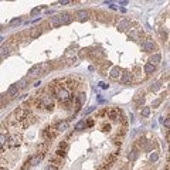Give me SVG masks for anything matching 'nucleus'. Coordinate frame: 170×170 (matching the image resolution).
<instances>
[{"mask_svg": "<svg viewBox=\"0 0 170 170\" xmlns=\"http://www.w3.org/2000/svg\"><path fill=\"white\" fill-rule=\"evenodd\" d=\"M40 95V94H39ZM40 101H41V106L48 109V111H52L54 109V96L51 94H47V92H42V95H40Z\"/></svg>", "mask_w": 170, "mask_h": 170, "instance_id": "1", "label": "nucleus"}, {"mask_svg": "<svg viewBox=\"0 0 170 170\" xmlns=\"http://www.w3.org/2000/svg\"><path fill=\"white\" fill-rule=\"evenodd\" d=\"M41 135H42V139H44L47 143H50V142L58 135V130L55 129V126H47L41 132Z\"/></svg>", "mask_w": 170, "mask_h": 170, "instance_id": "2", "label": "nucleus"}, {"mask_svg": "<svg viewBox=\"0 0 170 170\" xmlns=\"http://www.w3.org/2000/svg\"><path fill=\"white\" fill-rule=\"evenodd\" d=\"M116 159H118V152H114L111 156H109V159H106L99 167H98V170H106V169H109L115 162H116Z\"/></svg>", "mask_w": 170, "mask_h": 170, "instance_id": "3", "label": "nucleus"}, {"mask_svg": "<svg viewBox=\"0 0 170 170\" xmlns=\"http://www.w3.org/2000/svg\"><path fill=\"white\" fill-rule=\"evenodd\" d=\"M121 115H122V112L118 108H109V109H106V116L109 119H112V121H118Z\"/></svg>", "mask_w": 170, "mask_h": 170, "instance_id": "4", "label": "nucleus"}, {"mask_svg": "<svg viewBox=\"0 0 170 170\" xmlns=\"http://www.w3.org/2000/svg\"><path fill=\"white\" fill-rule=\"evenodd\" d=\"M50 166L54 167V169H61V167L64 166V159L60 157V156H55V155H54V156L50 159Z\"/></svg>", "mask_w": 170, "mask_h": 170, "instance_id": "5", "label": "nucleus"}, {"mask_svg": "<svg viewBox=\"0 0 170 170\" xmlns=\"http://www.w3.org/2000/svg\"><path fill=\"white\" fill-rule=\"evenodd\" d=\"M142 47H143V50H145L146 52H153V51L157 50L156 42L153 41V40H145L143 44H142Z\"/></svg>", "mask_w": 170, "mask_h": 170, "instance_id": "6", "label": "nucleus"}, {"mask_svg": "<svg viewBox=\"0 0 170 170\" xmlns=\"http://www.w3.org/2000/svg\"><path fill=\"white\" fill-rule=\"evenodd\" d=\"M20 136H17L16 133H13V135H10L9 137H7V146H10V147H16V146H19L20 145Z\"/></svg>", "mask_w": 170, "mask_h": 170, "instance_id": "7", "label": "nucleus"}, {"mask_svg": "<svg viewBox=\"0 0 170 170\" xmlns=\"http://www.w3.org/2000/svg\"><path fill=\"white\" fill-rule=\"evenodd\" d=\"M14 115H16V119H17L19 122H21L24 118H27V116L30 115V111H27V109H24V108H19V109L14 112Z\"/></svg>", "mask_w": 170, "mask_h": 170, "instance_id": "8", "label": "nucleus"}, {"mask_svg": "<svg viewBox=\"0 0 170 170\" xmlns=\"http://www.w3.org/2000/svg\"><path fill=\"white\" fill-rule=\"evenodd\" d=\"M36 121H37V118H36L34 115H31V114H30V115H29L27 118H24V119H23V121L20 122V125H21V129L31 126V125H33V124H34Z\"/></svg>", "mask_w": 170, "mask_h": 170, "instance_id": "9", "label": "nucleus"}, {"mask_svg": "<svg viewBox=\"0 0 170 170\" xmlns=\"http://www.w3.org/2000/svg\"><path fill=\"white\" fill-rule=\"evenodd\" d=\"M42 159H44V153L40 152V153H37V155H34L27 163H29V166H36V165H39L40 162H41Z\"/></svg>", "mask_w": 170, "mask_h": 170, "instance_id": "10", "label": "nucleus"}, {"mask_svg": "<svg viewBox=\"0 0 170 170\" xmlns=\"http://www.w3.org/2000/svg\"><path fill=\"white\" fill-rule=\"evenodd\" d=\"M58 19H60L61 26H62V24H70V23L72 21V17H71V14H68V13L60 14V16H58Z\"/></svg>", "mask_w": 170, "mask_h": 170, "instance_id": "11", "label": "nucleus"}, {"mask_svg": "<svg viewBox=\"0 0 170 170\" xmlns=\"http://www.w3.org/2000/svg\"><path fill=\"white\" fill-rule=\"evenodd\" d=\"M121 82L125 85L132 82V72H130V71H124V74H122V77H121Z\"/></svg>", "mask_w": 170, "mask_h": 170, "instance_id": "12", "label": "nucleus"}, {"mask_svg": "<svg viewBox=\"0 0 170 170\" xmlns=\"http://www.w3.org/2000/svg\"><path fill=\"white\" fill-rule=\"evenodd\" d=\"M89 57L95 61H98V60H101V58H104V51H101V50H94V51H89Z\"/></svg>", "mask_w": 170, "mask_h": 170, "instance_id": "13", "label": "nucleus"}, {"mask_svg": "<svg viewBox=\"0 0 170 170\" xmlns=\"http://www.w3.org/2000/svg\"><path fill=\"white\" fill-rule=\"evenodd\" d=\"M121 74H122V70H121L119 67H114V68H112V71L109 72V75H111V78H112V80H118V78L121 77Z\"/></svg>", "mask_w": 170, "mask_h": 170, "instance_id": "14", "label": "nucleus"}, {"mask_svg": "<svg viewBox=\"0 0 170 170\" xmlns=\"http://www.w3.org/2000/svg\"><path fill=\"white\" fill-rule=\"evenodd\" d=\"M10 52H11V45H10V44H4V45L0 48V55H1V57H7Z\"/></svg>", "mask_w": 170, "mask_h": 170, "instance_id": "15", "label": "nucleus"}, {"mask_svg": "<svg viewBox=\"0 0 170 170\" xmlns=\"http://www.w3.org/2000/svg\"><path fill=\"white\" fill-rule=\"evenodd\" d=\"M77 19L80 20V21H84V20H86L88 17H89V13L86 11V10H80V11H77Z\"/></svg>", "mask_w": 170, "mask_h": 170, "instance_id": "16", "label": "nucleus"}, {"mask_svg": "<svg viewBox=\"0 0 170 170\" xmlns=\"http://www.w3.org/2000/svg\"><path fill=\"white\" fill-rule=\"evenodd\" d=\"M40 36H41V30H40V27H34V29L30 30V37H31V39H39Z\"/></svg>", "mask_w": 170, "mask_h": 170, "instance_id": "17", "label": "nucleus"}, {"mask_svg": "<svg viewBox=\"0 0 170 170\" xmlns=\"http://www.w3.org/2000/svg\"><path fill=\"white\" fill-rule=\"evenodd\" d=\"M137 156H139V150H137L136 147H132V150L129 152V156H127V157H129V160H130V162H133V160H136V159H137Z\"/></svg>", "mask_w": 170, "mask_h": 170, "instance_id": "18", "label": "nucleus"}, {"mask_svg": "<svg viewBox=\"0 0 170 170\" xmlns=\"http://www.w3.org/2000/svg\"><path fill=\"white\" fill-rule=\"evenodd\" d=\"M17 94H19V86H17V84L11 85V86L7 89V95H9V96H16Z\"/></svg>", "mask_w": 170, "mask_h": 170, "instance_id": "19", "label": "nucleus"}, {"mask_svg": "<svg viewBox=\"0 0 170 170\" xmlns=\"http://www.w3.org/2000/svg\"><path fill=\"white\" fill-rule=\"evenodd\" d=\"M160 60H162V55H160V54H153V55L150 57V61H149V62H150L152 65H156V64L160 62Z\"/></svg>", "mask_w": 170, "mask_h": 170, "instance_id": "20", "label": "nucleus"}, {"mask_svg": "<svg viewBox=\"0 0 170 170\" xmlns=\"http://www.w3.org/2000/svg\"><path fill=\"white\" fill-rule=\"evenodd\" d=\"M129 24H130V21H129V20H122V21L118 24V30H119V31H125Z\"/></svg>", "mask_w": 170, "mask_h": 170, "instance_id": "21", "label": "nucleus"}, {"mask_svg": "<svg viewBox=\"0 0 170 170\" xmlns=\"http://www.w3.org/2000/svg\"><path fill=\"white\" fill-rule=\"evenodd\" d=\"M155 70H156V65H152L150 62L145 64V72L146 74H152V72H155Z\"/></svg>", "mask_w": 170, "mask_h": 170, "instance_id": "22", "label": "nucleus"}, {"mask_svg": "<svg viewBox=\"0 0 170 170\" xmlns=\"http://www.w3.org/2000/svg\"><path fill=\"white\" fill-rule=\"evenodd\" d=\"M55 129L58 130V132H62V130H65L67 127H68V122H58L57 125H54Z\"/></svg>", "mask_w": 170, "mask_h": 170, "instance_id": "23", "label": "nucleus"}, {"mask_svg": "<svg viewBox=\"0 0 170 170\" xmlns=\"http://www.w3.org/2000/svg\"><path fill=\"white\" fill-rule=\"evenodd\" d=\"M51 68H52L51 62H42L41 65H40V71H42V72H47V71H50Z\"/></svg>", "mask_w": 170, "mask_h": 170, "instance_id": "24", "label": "nucleus"}, {"mask_svg": "<svg viewBox=\"0 0 170 170\" xmlns=\"http://www.w3.org/2000/svg\"><path fill=\"white\" fill-rule=\"evenodd\" d=\"M140 36H142V31H140V30H137V31H132V33L129 34V37H130L132 40H135V41H137Z\"/></svg>", "mask_w": 170, "mask_h": 170, "instance_id": "25", "label": "nucleus"}, {"mask_svg": "<svg viewBox=\"0 0 170 170\" xmlns=\"http://www.w3.org/2000/svg\"><path fill=\"white\" fill-rule=\"evenodd\" d=\"M39 71H40V65H34V67H31L30 71H29V77H34V75H37Z\"/></svg>", "mask_w": 170, "mask_h": 170, "instance_id": "26", "label": "nucleus"}, {"mask_svg": "<svg viewBox=\"0 0 170 170\" xmlns=\"http://www.w3.org/2000/svg\"><path fill=\"white\" fill-rule=\"evenodd\" d=\"M122 140H124V135H122V133H121V135L118 133V135H116V136L112 139V142H114L115 145H119V146L122 145Z\"/></svg>", "mask_w": 170, "mask_h": 170, "instance_id": "27", "label": "nucleus"}, {"mask_svg": "<svg viewBox=\"0 0 170 170\" xmlns=\"http://www.w3.org/2000/svg\"><path fill=\"white\" fill-rule=\"evenodd\" d=\"M51 24H52V27H60V26H61L58 16H55V17H51Z\"/></svg>", "mask_w": 170, "mask_h": 170, "instance_id": "28", "label": "nucleus"}, {"mask_svg": "<svg viewBox=\"0 0 170 170\" xmlns=\"http://www.w3.org/2000/svg\"><path fill=\"white\" fill-rule=\"evenodd\" d=\"M109 67H111V62L106 61V62L101 67V74H102V75H108V74H106V68H109Z\"/></svg>", "mask_w": 170, "mask_h": 170, "instance_id": "29", "label": "nucleus"}, {"mask_svg": "<svg viewBox=\"0 0 170 170\" xmlns=\"http://www.w3.org/2000/svg\"><path fill=\"white\" fill-rule=\"evenodd\" d=\"M7 143V136L4 133H0V149H3V146Z\"/></svg>", "mask_w": 170, "mask_h": 170, "instance_id": "30", "label": "nucleus"}, {"mask_svg": "<svg viewBox=\"0 0 170 170\" xmlns=\"http://www.w3.org/2000/svg\"><path fill=\"white\" fill-rule=\"evenodd\" d=\"M85 127V121H80L77 125H75V130H82Z\"/></svg>", "mask_w": 170, "mask_h": 170, "instance_id": "31", "label": "nucleus"}, {"mask_svg": "<svg viewBox=\"0 0 170 170\" xmlns=\"http://www.w3.org/2000/svg\"><path fill=\"white\" fill-rule=\"evenodd\" d=\"M85 99H86V95H85V94H80V95H78V99H77V101L80 102V105H82V104L85 102Z\"/></svg>", "mask_w": 170, "mask_h": 170, "instance_id": "32", "label": "nucleus"}, {"mask_svg": "<svg viewBox=\"0 0 170 170\" xmlns=\"http://www.w3.org/2000/svg\"><path fill=\"white\" fill-rule=\"evenodd\" d=\"M149 115H150V108H143V109H142V116L147 118Z\"/></svg>", "mask_w": 170, "mask_h": 170, "instance_id": "33", "label": "nucleus"}, {"mask_svg": "<svg viewBox=\"0 0 170 170\" xmlns=\"http://www.w3.org/2000/svg\"><path fill=\"white\" fill-rule=\"evenodd\" d=\"M58 149H62L64 152H67V150H68V143H67V142H61Z\"/></svg>", "mask_w": 170, "mask_h": 170, "instance_id": "34", "label": "nucleus"}, {"mask_svg": "<svg viewBox=\"0 0 170 170\" xmlns=\"http://www.w3.org/2000/svg\"><path fill=\"white\" fill-rule=\"evenodd\" d=\"M157 159H159V155H157L156 152H153V153L150 155V162H156Z\"/></svg>", "mask_w": 170, "mask_h": 170, "instance_id": "35", "label": "nucleus"}, {"mask_svg": "<svg viewBox=\"0 0 170 170\" xmlns=\"http://www.w3.org/2000/svg\"><path fill=\"white\" fill-rule=\"evenodd\" d=\"M80 55H81V57H86V55H89V50H88V48H84V50H81Z\"/></svg>", "mask_w": 170, "mask_h": 170, "instance_id": "36", "label": "nucleus"}, {"mask_svg": "<svg viewBox=\"0 0 170 170\" xmlns=\"http://www.w3.org/2000/svg\"><path fill=\"white\" fill-rule=\"evenodd\" d=\"M159 88H160V82H155V84L150 86V89H152V91H157Z\"/></svg>", "mask_w": 170, "mask_h": 170, "instance_id": "37", "label": "nucleus"}, {"mask_svg": "<svg viewBox=\"0 0 170 170\" xmlns=\"http://www.w3.org/2000/svg\"><path fill=\"white\" fill-rule=\"evenodd\" d=\"M162 124L165 125L166 127L170 126V122H169V118H162Z\"/></svg>", "mask_w": 170, "mask_h": 170, "instance_id": "38", "label": "nucleus"}, {"mask_svg": "<svg viewBox=\"0 0 170 170\" xmlns=\"http://www.w3.org/2000/svg\"><path fill=\"white\" fill-rule=\"evenodd\" d=\"M137 145L143 147V146L146 145V139H145V137H140V139H139V142H137Z\"/></svg>", "mask_w": 170, "mask_h": 170, "instance_id": "39", "label": "nucleus"}, {"mask_svg": "<svg viewBox=\"0 0 170 170\" xmlns=\"http://www.w3.org/2000/svg\"><path fill=\"white\" fill-rule=\"evenodd\" d=\"M102 130H104V132H109V130H111V125L104 124V125H102Z\"/></svg>", "mask_w": 170, "mask_h": 170, "instance_id": "40", "label": "nucleus"}, {"mask_svg": "<svg viewBox=\"0 0 170 170\" xmlns=\"http://www.w3.org/2000/svg\"><path fill=\"white\" fill-rule=\"evenodd\" d=\"M20 23H21V20H20V19H14V20H11V23H10V24H11V26H16V24H20Z\"/></svg>", "mask_w": 170, "mask_h": 170, "instance_id": "41", "label": "nucleus"}, {"mask_svg": "<svg viewBox=\"0 0 170 170\" xmlns=\"http://www.w3.org/2000/svg\"><path fill=\"white\" fill-rule=\"evenodd\" d=\"M160 102H162V99H156V101H153V108H157V106L160 105Z\"/></svg>", "mask_w": 170, "mask_h": 170, "instance_id": "42", "label": "nucleus"}, {"mask_svg": "<svg viewBox=\"0 0 170 170\" xmlns=\"http://www.w3.org/2000/svg\"><path fill=\"white\" fill-rule=\"evenodd\" d=\"M105 115H106V109H105V111H99V112H98V118H102V116H105Z\"/></svg>", "mask_w": 170, "mask_h": 170, "instance_id": "43", "label": "nucleus"}, {"mask_svg": "<svg viewBox=\"0 0 170 170\" xmlns=\"http://www.w3.org/2000/svg\"><path fill=\"white\" fill-rule=\"evenodd\" d=\"M94 124H95V122H94L92 119H88V122L85 124V126H94Z\"/></svg>", "mask_w": 170, "mask_h": 170, "instance_id": "44", "label": "nucleus"}, {"mask_svg": "<svg viewBox=\"0 0 170 170\" xmlns=\"http://www.w3.org/2000/svg\"><path fill=\"white\" fill-rule=\"evenodd\" d=\"M26 84H27V81H26V80H23V81L20 82V86H19V88H26Z\"/></svg>", "mask_w": 170, "mask_h": 170, "instance_id": "45", "label": "nucleus"}, {"mask_svg": "<svg viewBox=\"0 0 170 170\" xmlns=\"http://www.w3.org/2000/svg\"><path fill=\"white\" fill-rule=\"evenodd\" d=\"M99 86H101L102 89H106V88H108V84H105V82H99Z\"/></svg>", "mask_w": 170, "mask_h": 170, "instance_id": "46", "label": "nucleus"}, {"mask_svg": "<svg viewBox=\"0 0 170 170\" xmlns=\"http://www.w3.org/2000/svg\"><path fill=\"white\" fill-rule=\"evenodd\" d=\"M39 11H40V7H37V9H34V10H31V14L34 16V14H37Z\"/></svg>", "mask_w": 170, "mask_h": 170, "instance_id": "47", "label": "nucleus"}, {"mask_svg": "<svg viewBox=\"0 0 170 170\" xmlns=\"http://www.w3.org/2000/svg\"><path fill=\"white\" fill-rule=\"evenodd\" d=\"M74 62H75V58H70V60H68V64H70V65H72Z\"/></svg>", "mask_w": 170, "mask_h": 170, "instance_id": "48", "label": "nucleus"}, {"mask_svg": "<svg viewBox=\"0 0 170 170\" xmlns=\"http://www.w3.org/2000/svg\"><path fill=\"white\" fill-rule=\"evenodd\" d=\"M70 3H71V1H68V0H62V1H61V4H70Z\"/></svg>", "mask_w": 170, "mask_h": 170, "instance_id": "49", "label": "nucleus"}, {"mask_svg": "<svg viewBox=\"0 0 170 170\" xmlns=\"http://www.w3.org/2000/svg\"><path fill=\"white\" fill-rule=\"evenodd\" d=\"M119 170H127V169L126 167H122V169H119Z\"/></svg>", "mask_w": 170, "mask_h": 170, "instance_id": "50", "label": "nucleus"}, {"mask_svg": "<svg viewBox=\"0 0 170 170\" xmlns=\"http://www.w3.org/2000/svg\"><path fill=\"white\" fill-rule=\"evenodd\" d=\"M0 170H6V169H3V167H0Z\"/></svg>", "mask_w": 170, "mask_h": 170, "instance_id": "51", "label": "nucleus"}, {"mask_svg": "<svg viewBox=\"0 0 170 170\" xmlns=\"http://www.w3.org/2000/svg\"><path fill=\"white\" fill-rule=\"evenodd\" d=\"M0 30H1V26H0Z\"/></svg>", "mask_w": 170, "mask_h": 170, "instance_id": "52", "label": "nucleus"}]
</instances>
